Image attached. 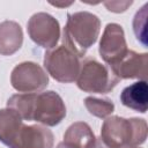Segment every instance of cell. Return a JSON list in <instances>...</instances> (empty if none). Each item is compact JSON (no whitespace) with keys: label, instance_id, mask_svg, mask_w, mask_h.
<instances>
[{"label":"cell","instance_id":"6da1fadb","mask_svg":"<svg viewBox=\"0 0 148 148\" xmlns=\"http://www.w3.org/2000/svg\"><path fill=\"white\" fill-rule=\"evenodd\" d=\"M7 108L14 110L22 119L43 126H56L66 117L65 103L53 90L15 94L8 98Z\"/></svg>","mask_w":148,"mask_h":148},{"label":"cell","instance_id":"7a4b0ae2","mask_svg":"<svg viewBox=\"0 0 148 148\" xmlns=\"http://www.w3.org/2000/svg\"><path fill=\"white\" fill-rule=\"evenodd\" d=\"M101 31V20L89 12H76L67 15L62 30V45L73 51L79 58L92 46Z\"/></svg>","mask_w":148,"mask_h":148},{"label":"cell","instance_id":"3957f363","mask_svg":"<svg viewBox=\"0 0 148 148\" xmlns=\"http://www.w3.org/2000/svg\"><path fill=\"white\" fill-rule=\"evenodd\" d=\"M147 131L145 119L111 116L104 120L99 139L108 148L139 147L146 141Z\"/></svg>","mask_w":148,"mask_h":148},{"label":"cell","instance_id":"277c9868","mask_svg":"<svg viewBox=\"0 0 148 148\" xmlns=\"http://www.w3.org/2000/svg\"><path fill=\"white\" fill-rule=\"evenodd\" d=\"M119 80L111 73L106 65L94 58H87L80 64L76 84L79 89L90 94H106L111 91Z\"/></svg>","mask_w":148,"mask_h":148},{"label":"cell","instance_id":"5b68a950","mask_svg":"<svg viewBox=\"0 0 148 148\" xmlns=\"http://www.w3.org/2000/svg\"><path fill=\"white\" fill-rule=\"evenodd\" d=\"M80 64V58L62 44L47 50L44 54V67L47 74L61 83L76 81Z\"/></svg>","mask_w":148,"mask_h":148},{"label":"cell","instance_id":"8992f818","mask_svg":"<svg viewBox=\"0 0 148 148\" xmlns=\"http://www.w3.org/2000/svg\"><path fill=\"white\" fill-rule=\"evenodd\" d=\"M12 87L24 94L39 92L49 84L46 72L36 62L24 61L16 65L10 74Z\"/></svg>","mask_w":148,"mask_h":148},{"label":"cell","instance_id":"52a82bcc","mask_svg":"<svg viewBox=\"0 0 148 148\" xmlns=\"http://www.w3.org/2000/svg\"><path fill=\"white\" fill-rule=\"evenodd\" d=\"M27 31L31 40L43 49L56 47L60 38V25L52 15L40 12L34 14L27 24Z\"/></svg>","mask_w":148,"mask_h":148},{"label":"cell","instance_id":"ba28073f","mask_svg":"<svg viewBox=\"0 0 148 148\" xmlns=\"http://www.w3.org/2000/svg\"><path fill=\"white\" fill-rule=\"evenodd\" d=\"M54 135L43 125H24L23 123L14 132L7 143L8 148H53Z\"/></svg>","mask_w":148,"mask_h":148},{"label":"cell","instance_id":"9c48e42d","mask_svg":"<svg viewBox=\"0 0 148 148\" xmlns=\"http://www.w3.org/2000/svg\"><path fill=\"white\" fill-rule=\"evenodd\" d=\"M125 34L121 25L117 23L106 24L99 40L98 52L106 66L113 64L121 58L127 51Z\"/></svg>","mask_w":148,"mask_h":148},{"label":"cell","instance_id":"30bf717a","mask_svg":"<svg viewBox=\"0 0 148 148\" xmlns=\"http://www.w3.org/2000/svg\"><path fill=\"white\" fill-rule=\"evenodd\" d=\"M147 53H138L133 50H127L126 53L113 64L109 65L111 73L120 81L124 79H141L147 76Z\"/></svg>","mask_w":148,"mask_h":148},{"label":"cell","instance_id":"8fae6325","mask_svg":"<svg viewBox=\"0 0 148 148\" xmlns=\"http://www.w3.org/2000/svg\"><path fill=\"white\" fill-rule=\"evenodd\" d=\"M120 102L124 106L146 113L148 108V86L146 80L134 82L120 92Z\"/></svg>","mask_w":148,"mask_h":148},{"label":"cell","instance_id":"7c38bea8","mask_svg":"<svg viewBox=\"0 0 148 148\" xmlns=\"http://www.w3.org/2000/svg\"><path fill=\"white\" fill-rule=\"evenodd\" d=\"M23 43L21 25L15 21H3L0 23V54L12 56L17 52Z\"/></svg>","mask_w":148,"mask_h":148},{"label":"cell","instance_id":"4fadbf2b","mask_svg":"<svg viewBox=\"0 0 148 148\" xmlns=\"http://www.w3.org/2000/svg\"><path fill=\"white\" fill-rule=\"evenodd\" d=\"M96 136L90 126L84 121L73 123L64 134V142L75 148H91L96 142Z\"/></svg>","mask_w":148,"mask_h":148},{"label":"cell","instance_id":"5bb4252c","mask_svg":"<svg viewBox=\"0 0 148 148\" xmlns=\"http://www.w3.org/2000/svg\"><path fill=\"white\" fill-rule=\"evenodd\" d=\"M21 123L23 119L14 110L9 108L0 110V141L3 145L7 146Z\"/></svg>","mask_w":148,"mask_h":148},{"label":"cell","instance_id":"9a60e30c","mask_svg":"<svg viewBox=\"0 0 148 148\" xmlns=\"http://www.w3.org/2000/svg\"><path fill=\"white\" fill-rule=\"evenodd\" d=\"M84 106L90 114L97 118H106L114 110V104L111 99L97 98L92 96L84 98Z\"/></svg>","mask_w":148,"mask_h":148},{"label":"cell","instance_id":"2e32d148","mask_svg":"<svg viewBox=\"0 0 148 148\" xmlns=\"http://www.w3.org/2000/svg\"><path fill=\"white\" fill-rule=\"evenodd\" d=\"M146 18H147V5H145L139 12H136L133 20V30L136 39L140 40L145 46L147 45V34H146Z\"/></svg>","mask_w":148,"mask_h":148},{"label":"cell","instance_id":"e0dca14e","mask_svg":"<svg viewBox=\"0 0 148 148\" xmlns=\"http://www.w3.org/2000/svg\"><path fill=\"white\" fill-rule=\"evenodd\" d=\"M103 3L110 12L123 13L133 3V1H104Z\"/></svg>","mask_w":148,"mask_h":148},{"label":"cell","instance_id":"ac0fdd59","mask_svg":"<svg viewBox=\"0 0 148 148\" xmlns=\"http://www.w3.org/2000/svg\"><path fill=\"white\" fill-rule=\"evenodd\" d=\"M91 148H108L103 142H102V140L99 139V138H97L96 139V142H95V145L91 147Z\"/></svg>","mask_w":148,"mask_h":148},{"label":"cell","instance_id":"d6986e66","mask_svg":"<svg viewBox=\"0 0 148 148\" xmlns=\"http://www.w3.org/2000/svg\"><path fill=\"white\" fill-rule=\"evenodd\" d=\"M73 3V1H71V2H51V5H53V6H56V7H68V6H71Z\"/></svg>","mask_w":148,"mask_h":148},{"label":"cell","instance_id":"ffe728a7","mask_svg":"<svg viewBox=\"0 0 148 148\" xmlns=\"http://www.w3.org/2000/svg\"><path fill=\"white\" fill-rule=\"evenodd\" d=\"M57 148H75L74 146H72V145H69V143H67V142H60V143H58V146H57Z\"/></svg>","mask_w":148,"mask_h":148},{"label":"cell","instance_id":"44dd1931","mask_svg":"<svg viewBox=\"0 0 148 148\" xmlns=\"http://www.w3.org/2000/svg\"><path fill=\"white\" fill-rule=\"evenodd\" d=\"M125 148H139V147H125Z\"/></svg>","mask_w":148,"mask_h":148}]
</instances>
